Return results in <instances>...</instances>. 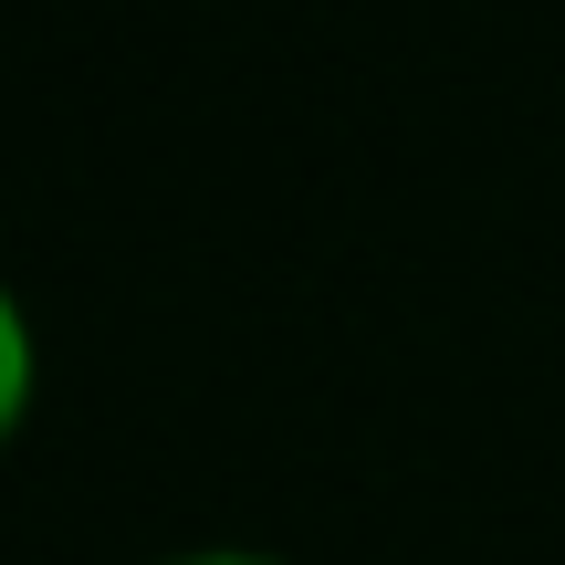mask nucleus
<instances>
[{
    "label": "nucleus",
    "mask_w": 565,
    "mask_h": 565,
    "mask_svg": "<svg viewBox=\"0 0 565 565\" xmlns=\"http://www.w3.org/2000/svg\"><path fill=\"white\" fill-rule=\"evenodd\" d=\"M21 387H32V335H21V315L0 303V429L21 419Z\"/></svg>",
    "instance_id": "nucleus-1"
},
{
    "label": "nucleus",
    "mask_w": 565,
    "mask_h": 565,
    "mask_svg": "<svg viewBox=\"0 0 565 565\" xmlns=\"http://www.w3.org/2000/svg\"><path fill=\"white\" fill-rule=\"evenodd\" d=\"M210 565H252V555H210Z\"/></svg>",
    "instance_id": "nucleus-2"
}]
</instances>
